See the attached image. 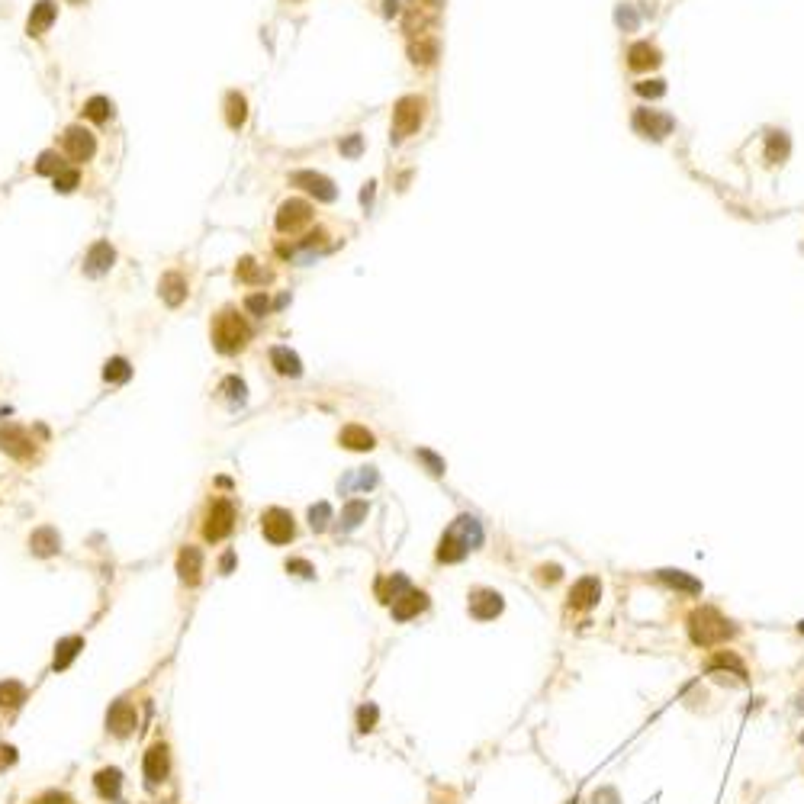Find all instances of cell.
<instances>
[{"label": "cell", "mask_w": 804, "mask_h": 804, "mask_svg": "<svg viewBox=\"0 0 804 804\" xmlns=\"http://www.w3.org/2000/svg\"><path fill=\"white\" fill-rule=\"evenodd\" d=\"M248 338H251V328H248V322L235 309H226V312L216 316L213 344L222 351V354H238V351L248 344Z\"/></svg>", "instance_id": "cell-1"}, {"label": "cell", "mask_w": 804, "mask_h": 804, "mask_svg": "<svg viewBox=\"0 0 804 804\" xmlns=\"http://www.w3.org/2000/svg\"><path fill=\"white\" fill-rule=\"evenodd\" d=\"M688 628H692V640L698 647H714V643L727 640L733 634L730 621L720 615L718 608H698L692 618H688Z\"/></svg>", "instance_id": "cell-2"}, {"label": "cell", "mask_w": 804, "mask_h": 804, "mask_svg": "<svg viewBox=\"0 0 804 804\" xmlns=\"http://www.w3.org/2000/svg\"><path fill=\"white\" fill-rule=\"evenodd\" d=\"M425 119V100L422 97H402L393 110V139H406L418 132Z\"/></svg>", "instance_id": "cell-3"}, {"label": "cell", "mask_w": 804, "mask_h": 804, "mask_svg": "<svg viewBox=\"0 0 804 804\" xmlns=\"http://www.w3.org/2000/svg\"><path fill=\"white\" fill-rule=\"evenodd\" d=\"M235 528V506L228 499H216L213 506H209L206 512V521H203V534H206V541H222L228 538Z\"/></svg>", "instance_id": "cell-4"}, {"label": "cell", "mask_w": 804, "mask_h": 804, "mask_svg": "<svg viewBox=\"0 0 804 804\" xmlns=\"http://www.w3.org/2000/svg\"><path fill=\"white\" fill-rule=\"evenodd\" d=\"M261 531L271 544H290L293 534H296V525H293V515L286 508H267L261 515Z\"/></svg>", "instance_id": "cell-5"}, {"label": "cell", "mask_w": 804, "mask_h": 804, "mask_svg": "<svg viewBox=\"0 0 804 804\" xmlns=\"http://www.w3.org/2000/svg\"><path fill=\"white\" fill-rule=\"evenodd\" d=\"M61 145H65V155L71 158V161H91L94 151H97V139H94V132L84 129V126H68Z\"/></svg>", "instance_id": "cell-6"}, {"label": "cell", "mask_w": 804, "mask_h": 804, "mask_svg": "<svg viewBox=\"0 0 804 804\" xmlns=\"http://www.w3.org/2000/svg\"><path fill=\"white\" fill-rule=\"evenodd\" d=\"M290 184H293V187H303L306 194L316 196V200H322V203H331L338 196L335 184H331L325 174H316V171H293Z\"/></svg>", "instance_id": "cell-7"}, {"label": "cell", "mask_w": 804, "mask_h": 804, "mask_svg": "<svg viewBox=\"0 0 804 804\" xmlns=\"http://www.w3.org/2000/svg\"><path fill=\"white\" fill-rule=\"evenodd\" d=\"M312 222V206L306 200H286L277 209V228L280 232H299L303 226Z\"/></svg>", "instance_id": "cell-8"}, {"label": "cell", "mask_w": 804, "mask_h": 804, "mask_svg": "<svg viewBox=\"0 0 804 804\" xmlns=\"http://www.w3.org/2000/svg\"><path fill=\"white\" fill-rule=\"evenodd\" d=\"M113 261H116V251H113L110 241H94L84 254V273L87 277H104L113 267Z\"/></svg>", "instance_id": "cell-9"}, {"label": "cell", "mask_w": 804, "mask_h": 804, "mask_svg": "<svg viewBox=\"0 0 804 804\" xmlns=\"http://www.w3.org/2000/svg\"><path fill=\"white\" fill-rule=\"evenodd\" d=\"M0 451H7L10 457H20V461H29V457L36 454L33 441H29V435L23 428H16V425H7V428H0Z\"/></svg>", "instance_id": "cell-10"}, {"label": "cell", "mask_w": 804, "mask_h": 804, "mask_svg": "<svg viewBox=\"0 0 804 804\" xmlns=\"http://www.w3.org/2000/svg\"><path fill=\"white\" fill-rule=\"evenodd\" d=\"M502 611V596L493 589H476L473 596H470V615L476 618V621H489V618H496Z\"/></svg>", "instance_id": "cell-11"}, {"label": "cell", "mask_w": 804, "mask_h": 804, "mask_svg": "<svg viewBox=\"0 0 804 804\" xmlns=\"http://www.w3.org/2000/svg\"><path fill=\"white\" fill-rule=\"evenodd\" d=\"M389 608H393V618H396V621H409V618L422 615V611L428 608V596H425V592H418V589H409L406 596L396 598Z\"/></svg>", "instance_id": "cell-12"}, {"label": "cell", "mask_w": 804, "mask_h": 804, "mask_svg": "<svg viewBox=\"0 0 804 804\" xmlns=\"http://www.w3.org/2000/svg\"><path fill=\"white\" fill-rule=\"evenodd\" d=\"M177 573H181V579L187 586H196L200 583V573H203V553L200 547H181V553H177Z\"/></svg>", "instance_id": "cell-13"}, {"label": "cell", "mask_w": 804, "mask_h": 804, "mask_svg": "<svg viewBox=\"0 0 804 804\" xmlns=\"http://www.w3.org/2000/svg\"><path fill=\"white\" fill-rule=\"evenodd\" d=\"M106 727H110L116 737H129L132 730H136V708L129 705V701H116V705L110 708V714H106Z\"/></svg>", "instance_id": "cell-14"}, {"label": "cell", "mask_w": 804, "mask_h": 804, "mask_svg": "<svg viewBox=\"0 0 804 804\" xmlns=\"http://www.w3.org/2000/svg\"><path fill=\"white\" fill-rule=\"evenodd\" d=\"M145 778H149V785H158L168 778V746L164 743H151L149 753H145Z\"/></svg>", "instance_id": "cell-15"}, {"label": "cell", "mask_w": 804, "mask_h": 804, "mask_svg": "<svg viewBox=\"0 0 804 804\" xmlns=\"http://www.w3.org/2000/svg\"><path fill=\"white\" fill-rule=\"evenodd\" d=\"M55 16H59V7H55V0H39V4L33 7V14H29L26 33H29V36L49 33V26L55 23Z\"/></svg>", "instance_id": "cell-16"}, {"label": "cell", "mask_w": 804, "mask_h": 804, "mask_svg": "<svg viewBox=\"0 0 804 804\" xmlns=\"http://www.w3.org/2000/svg\"><path fill=\"white\" fill-rule=\"evenodd\" d=\"M29 551L36 553V557H52V553L61 551V538L55 528H39V531H33V538H29Z\"/></svg>", "instance_id": "cell-17"}, {"label": "cell", "mask_w": 804, "mask_h": 804, "mask_svg": "<svg viewBox=\"0 0 804 804\" xmlns=\"http://www.w3.org/2000/svg\"><path fill=\"white\" fill-rule=\"evenodd\" d=\"M271 363H273V370H277V373H283V376H299V373H303V361L296 357V351L283 348V344L271 348Z\"/></svg>", "instance_id": "cell-18"}, {"label": "cell", "mask_w": 804, "mask_h": 804, "mask_svg": "<svg viewBox=\"0 0 804 804\" xmlns=\"http://www.w3.org/2000/svg\"><path fill=\"white\" fill-rule=\"evenodd\" d=\"M448 531H454L457 538H461L463 544L470 547V551H476V547L483 544V528H480V521L470 518V515H461V518H457L454 525L448 528Z\"/></svg>", "instance_id": "cell-19"}, {"label": "cell", "mask_w": 804, "mask_h": 804, "mask_svg": "<svg viewBox=\"0 0 804 804\" xmlns=\"http://www.w3.org/2000/svg\"><path fill=\"white\" fill-rule=\"evenodd\" d=\"M598 579L596 576H586V579H579L576 586H573V592H570V605L573 608H589V605H596L598 602Z\"/></svg>", "instance_id": "cell-20"}, {"label": "cell", "mask_w": 804, "mask_h": 804, "mask_svg": "<svg viewBox=\"0 0 804 804\" xmlns=\"http://www.w3.org/2000/svg\"><path fill=\"white\" fill-rule=\"evenodd\" d=\"M409 589H412V586H409V579L402 576V573H396V576L380 579V583H376V596H380V602H386V605H393L396 598L406 596Z\"/></svg>", "instance_id": "cell-21"}, {"label": "cell", "mask_w": 804, "mask_h": 804, "mask_svg": "<svg viewBox=\"0 0 804 804\" xmlns=\"http://www.w3.org/2000/svg\"><path fill=\"white\" fill-rule=\"evenodd\" d=\"M161 299L168 306H181L187 299V280L181 273H164L161 277Z\"/></svg>", "instance_id": "cell-22"}, {"label": "cell", "mask_w": 804, "mask_h": 804, "mask_svg": "<svg viewBox=\"0 0 804 804\" xmlns=\"http://www.w3.org/2000/svg\"><path fill=\"white\" fill-rule=\"evenodd\" d=\"M338 441H341L348 451H370L373 448V435H370L367 428H361V425H344Z\"/></svg>", "instance_id": "cell-23"}, {"label": "cell", "mask_w": 804, "mask_h": 804, "mask_svg": "<svg viewBox=\"0 0 804 804\" xmlns=\"http://www.w3.org/2000/svg\"><path fill=\"white\" fill-rule=\"evenodd\" d=\"M26 701V685L16 679H7V682H0V708L4 711H16V708Z\"/></svg>", "instance_id": "cell-24"}, {"label": "cell", "mask_w": 804, "mask_h": 804, "mask_svg": "<svg viewBox=\"0 0 804 804\" xmlns=\"http://www.w3.org/2000/svg\"><path fill=\"white\" fill-rule=\"evenodd\" d=\"M81 650H84V640H81V637H65V640H59V647H55V663H52L55 673L71 666L74 656H78Z\"/></svg>", "instance_id": "cell-25"}, {"label": "cell", "mask_w": 804, "mask_h": 804, "mask_svg": "<svg viewBox=\"0 0 804 804\" xmlns=\"http://www.w3.org/2000/svg\"><path fill=\"white\" fill-rule=\"evenodd\" d=\"M226 119H228L232 129H241V126L248 123V100L241 97L238 91H232L226 97Z\"/></svg>", "instance_id": "cell-26"}, {"label": "cell", "mask_w": 804, "mask_h": 804, "mask_svg": "<svg viewBox=\"0 0 804 804\" xmlns=\"http://www.w3.org/2000/svg\"><path fill=\"white\" fill-rule=\"evenodd\" d=\"M94 785H97V791L104 798L116 801V798H119V785H123V775H119V769H100L97 778H94Z\"/></svg>", "instance_id": "cell-27"}, {"label": "cell", "mask_w": 804, "mask_h": 804, "mask_svg": "<svg viewBox=\"0 0 804 804\" xmlns=\"http://www.w3.org/2000/svg\"><path fill=\"white\" fill-rule=\"evenodd\" d=\"M367 499H351L341 512V531H354L363 518H367Z\"/></svg>", "instance_id": "cell-28"}, {"label": "cell", "mask_w": 804, "mask_h": 804, "mask_svg": "<svg viewBox=\"0 0 804 804\" xmlns=\"http://www.w3.org/2000/svg\"><path fill=\"white\" fill-rule=\"evenodd\" d=\"M637 126H647L650 136L660 139V136H666V132L673 129V119H669V116H656L653 110H643L640 116H637Z\"/></svg>", "instance_id": "cell-29"}, {"label": "cell", "mask_w": 804, "mask_h": 804, "mask_svg": "<svg viewBox=\"0 0 804 804\" xmlns=\"http://www.w3.org/2000/svg\"><path fill=\"white\" fill-rule=\"evenodd\" d=\"M235 277L241 280V283H251V286H261L267 280V271H261L258 264H254V258H241L238 267H235Z\"/></svg>", "instance_id": "cell-30"}, {"label": "cell", "mask_w": 804, "mask_h": 804, "mask_svg": "<svg viewBox=\"0 0 804 804\" xmlns=\"http://www.w3.org/2000/svg\"><path fill=\"white\" fill-rule=\"evenodd\" d=\"M132 376V367L126 357H110V361L104 363V380L106 383H126Z\"/></svg>", "instance_id": "cell-31"}, {"label": "cell", "mask_w": 804, "mask_h": 804, "mask_svg": "<svg viewBox=\"0 0 804 804\" xmlns=\"http://www.w3.org/2000/svg\"><path fill=\"white\" fill-rule=\"evenodd\" d=\"M84 116L94 119V123H106V119L113 116V104L110 97H91L84 104Z\"/></svg>", "instance_id": "cell-32"}, {"label": "cell", "mask_w": 804, "mask_h": 804, "mask_svg": "<svg viewBox=\"0 0 804 804\" xmlns=\"http://www.w3.org/2000/svg\"><path fill=\"white\" fill-rule=\"evenodd\" d=\"M376 486V470H361V473L348 476V480H341V489L344 493H351V489H373Z\"/></svg>", "instance_id": "cell-33"}, {"label": "cell", "mask_w": 804, "mask_h": 804, "mask_svg": "<svg viewBox=\"0 0 804 804\" xmlns=\"http://www.w3.org/2000/svg\"><path fill=\"white\" fill-rule=\"evenodd\" d=\"M656 61H660V55H656V49H650L647 42H640V46L630 49V65H634V68H653Z\"/></svg>", "instance_id": "cell-34"}, {"label": "cell", "mask_w": 804, "mask_h": 804, "mask_svg": "<svg viewBox=\"0 0 804 804\" xmlns=\"http://www.w3.org/2000/svg\"><path fill=\"white\" fill-rule=\"evenodd\" d=\"M36 171H39V174H59V171H65V161H61V155L59 151H42L39 155V161H36Z\"/></svg>", "instance_id": "cell-35"}, {"label": "cell", "mask_w": 804, "mask_h": 804, "mask_svg": "<svg viewBox=\"0 0 804 804\" xmlns=\"http://www.w3.org/2000/svg\"><path fill=\"white\" fill-rule=\"evenodd\" d=\"M409 55H412V61H416V65H431V61L438 59V42H418V46H412L409 49Z\"/></svg>", "instance_id": "cell-36"}, {"label": "cell", "mask_w": 804, "mask_h": 804, "mask_svg": "<svg viewBox=\"0 0 804 804\" xmlns=\"http://www.w3.org/2000/svg\"><path fill=\"white\" fill-rule=\"evenodd\" d=\"M328 521H331V506H328V502H316V506L309 508L312 531H325V528H328Z\"/></svg>", "instance_id": "cell-37"}, {"label": "cell", "mask_w": 804, "mask_h": 804, "mask_svg": "<svg viewBox=\"0 0 804 804\" xmlns=\"http://www.w3.org/2000/svg\"><path fill=\"white\" fill-rule=\"evenodd\" d=\"M660 579L663 583H669V586H675V589H685V592H701V586L695 583V579H688V576H682V573H673V570H663L660 573Z\"/></svg>", "instance_id": "cell-38"}, {"label": "cell", "mask_w": 804, "mask_h": 804, "mask_svg": "<svg viewBox=\"0 0 804 804\" xmlns=\"http://www.w3.org/2000/svg\"><path fill=\"white\" fill-rule=\"evenodd\" d=\"M78 184H81L78 168H65V171H59V174H55V190H59V194H71Z\"/></svg>", "instance_id": "cell-39"}, {"label": "cell", "mask_w": 804, "mask_h": 804, "mask_svg": "<svg viewBox=\"0 0 804 804\" xmlns=\"http://www.w3.org/2000/svg\"><path fill=\"white\" fill-rule=\"evenodd\" d=\"M222 389H226V396H228V402H232V406H241V402H245V380H238V376H226V383H222Z\"/></svg>", "instance_id": "cell-40"}, {"label": "cell", "mask_w": 804, "mask_h": 804, "mask_svg": "<svg viewBox=\"0 0 804 804\" xmlns=\"http://www.w3.org/2000/svg\"><path fill=\"white\" fill-rule=\"evenodd\" d=\"M338 149H341L344 158H361V151H363V136H361V132H354V136L341 139V142H338Z\"/></svg>", "instance_id": "cell-41"}, {"label": "cell", "mask_w": 804, "mask_h": 804, "mask_svg": "<svg viewBox=\"0 0 804 804\" xmlns=\"http://www.w3.org/2000/svg\"><path fill=\"white\" fill-rule=\"evenodd\" d=\"M376 718H380V711H376V705H363L361 711H357V727H361L363 733L373 730L376 727Z\"/></svg>", "instance_id": "cell-42"}, {"label": "cell", "mask_w": 804, "mask_h": 804, "mask_svg": "<svg viewBox=\"0 0 804 804\" xmlns=\"http://www.w3.org/2000/svg\"><path fill=\"white\" fill-rule=\"evenodd\" d=\"M245 309L254 312V316H267V312H271V299H267L264 293H251V296L245 299Z\"/></svg>", "instance_id": "cell-43"}, {"label": "cell", "mask_w": 804, "mask_h": 804, "mask_svg": "<svg viewBox=\"0 0 804 804\" xmlns=\"http://www.w3.org/2000/svg\"><path fill=\"white\" fill-rule=\"evenodd\" d=\"M416 457L425 463V467H428V473H435V476H441V473H444V461H441L438 454H431V451H425V448H422Z\"/></svg>", "instance_id": "cell-44"}, {"label": "cell", "mask_w": 804, "mask_h": 804, "mask_svg": "<svg viewBox=\"0 0 804 804\" xmlns=\"http://www.w3.org/2000/svg\"><path fill=\"white\" fill-rule=\"evenodd\" d=\"M286 570H290V573H296V576H303V579L316 576V570H312V563H306V560H286Z\"/></svg>", "instance_id": "cell-45"}, {"label": "cell", "mask_w": 804, "mask_h": 804, "mask_svg": "<svg viewBox=\"0 0 804 804\" xmlns=\"http://www.w3.org/2000/svg\"><path fill=\"white\" fill-rule=\"evenodd\" d=\"M36 804H74V801L68 795H61V791H46V795H42Z\"/></svg>", "instance_id": "cell-46"}, {"label": "cell", "mask_w": 804, "mask_h": 804, "mask_svg": "<svg viewBox=\"0 0 804 804\" xmlns=\"http://www.w3.org/2000/svg\"><path fill=\"white\" fill-rule=\"evenodd\" d=\"M560 579V566H544L541 570V583H557Z\"/></svg>", "instance_id": "cell-47"}, {"label": "cell", "mask_w": 804, "mask_h": 804, "mask_svg": "<svg viewBox=\"0 0 804 804\" xmlns=\"http://www.w3.org/2000/svg\"><path fill=\"white\" fill-rule=\"evenodd\" d=\"M14 759H16V750H14V746H4V743H0V765H10Z\"/></svg>", "instance_id": "cell-48"}, {"label": "cell", "mask_w": 804, "mask_h": 804, "mask_svg": "<svg viewBox=\"0 0 804 804\" xmlns=\"http://www.w3.org/2000/svg\"><path fill=\"white\" fill-rule=\"evenodd\" d=\"M637 91H640V94H650V97H656V94H663V84H660V81H653V87H650V81H647V84H637Z\"/></svg>", "instance_id": "cell-49"}, {"label": "cell", "mask_w": 804, "mask_h": 804, "mask_svg": "<svg viewBox=\"0 0 804 804\" xmlns=\"http://www.w3.org/2000/svg\"><path fill=\"white\" fill-rule=\"evenodd\" d=\"M383 14H386V16L399 14V0H383Z\"/></svg>", "instance_id": "cell-50"}, {"label": "cell", "mask_w": 804, "mask_h": 804, "mask_svg": "<svg viewBox=\"0 0 804 804\" xmlns=\"http://www.w3.org/2000/svg\"><path fill=\"white\" fill-rule=\"evenodd\" d=\"M373 187H376V184H367V187L361 190V203H363V206H370V200H373Z\"/></svg>", "instance_id": "cell-51"}, {"label": "cell", "mask_w": 804, "mask_h": 804, "mask_svg": "<svg viewBox=\"0 0 804 804\" xmlns=\"http://www.w3.org/2000/svg\"><path fill=\"white\" fill-rule=\"evenodd\" d=\"M232 560H235V557H232V553H226V557H222V570H226V573H228V570H232Z\"/></svg>", "instance_id": "cell-52"}, {"label": "cell", "mask_w": 804, "mask_h": 804, "mask_svg": "<svg viewBox=\"0 0 804 804\" xmlns=\"http://www.w3.org/2000/svg\"><path fill=\"white\" fill-rule=\"evenodd\" d=\"M422 4H428V7H435V10H438V7L444 4V0H422Z\"/></svg>", "instance_id": "cell-53"}, {"label": "cell", "mask_w": 804, "mask_h": 804, "mask_svg": "<svg viewBox=\"0 0 804 804\" xmlns=\"http://www.w3.org/2000/svg\"><path fill=\"white\" fill-rule=\"evenodd\" d=\"M68 4H81V0H68Z\"/></svg>", "instance_id": "cell-54"}, {"label": "cell", "mask_w": 804, "mask_h": 804, "mask_svg": "<svg viewBox=\"0 0 804 804\" xmlns=\"http://www.w3.org/2000/svg\"><path fill=\"white\" fill-rule=\"evenodd\" d=\"M801 634H804V621H801Z\"/></svg>", "instance_id": "cell-55"}]
</instances>
